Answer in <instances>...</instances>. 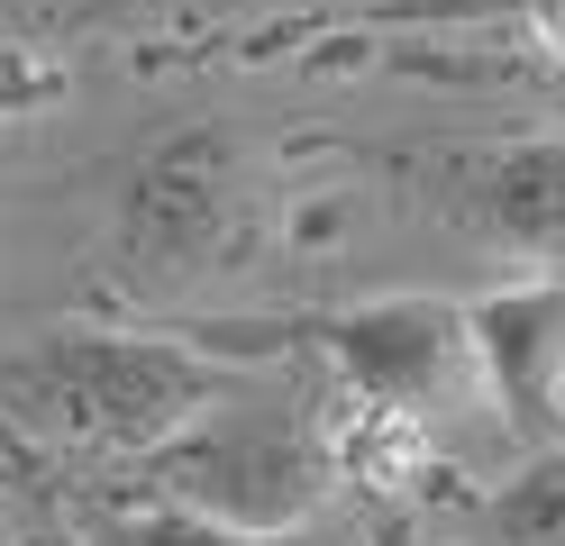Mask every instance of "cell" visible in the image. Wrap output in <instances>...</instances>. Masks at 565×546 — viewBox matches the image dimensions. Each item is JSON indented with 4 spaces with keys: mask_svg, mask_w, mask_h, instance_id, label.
Here are the masks:
<instances>
[{
    "mask_svg": "<svg viewBox=\"0 0 565 546\" xmlns=\"http://www.w3.org/2000/svg\"><path fill=\"white\" fill-rule=\"evenodd\" d=\"M137 483L164 510H201L228 528H310V520H338L347 437L338 419H320L310 392L246 383L210 419H192L173 447H156L137 464Z\"/></svg>",
    "mask_w": 565,
    "mask_h": 546,
    "instance_id": "3957f363",
    "label": "cell"
},
{
    "mask_svg": "<svg viewBox=\"0 0 565 546\" xmlns=\"http://www.w3.org/2000/svg\"><path fill=\"white\" fill-rule=\"evenodd\" d=\"M374 546H447V537H429V528H383Z\"/></svg>",
    "mask_w": 565,
    "mask_h": 546,
    "instance_id": "30bf717a",
    "label": "cell"
},
{
    "mask_svg": "<svg viewBox=\"0 0 565 546\" xmlns=\"http://www.w3.org/2000/svg\"><path fill=\"white\" fill-rule=\"evenodd\" d=\"M447 546H565V447H529L492 492H475L456 510Z\"/></svg>",
    "mask_w": 565,
    "mask_h": 546,
    "instance_id": "52a82bcc",
    "label": "cell"
},
{
    "mask_svg": "<svg viewBox=\"0 0 565 546\" xmlns=\"http://www.w3.org/2000/svg\"><path fill=\"white\" fill-rule=\"evenodd\" d=\"M466 319L502 428L520 447H565V274H511L483 301H466Z\"/></svg>",
    "mask_w": 565,
    "mask_h": 546,
    "instance_id": "8992f818",
    "label": "cell"
},
{
    "mask_svg": "<svg viewBox=\"0 0 565 546\" xmlns=\"http://www.w3.org/2000/svg\"><path fill=\"white\" fill-rule=\"evenodd\" d=\"M246 383L256 364L201 346L192 328H38L0 355V419L38 447L147 464Z\"/></svg>",
    "mask_w": 565,
    "mask_h": 546,
    "instance_id": "6da1fadb",
    "label": "cell"
},
{
    "mask_svg": "<svg viewBox=\"0 0 565 546\" xmlns=\"http://www.w3.org/2000/svg\"><path fill=\"white\" fill-rule=\"evenodd\" d=\"M520 19H529V46L565 73V0H520Z\"/></svg>",
    "mask_w": 565,
    "mask_h": 546,
    "instance_id": "9c48e42d",
    "label": "cell"
},
{
    "mask_svg": "<svg viewBox=\"0 0 565 546\" xmlns=\"http://www.w3.org/2000/svg\"><path fill=\"white\" fill-rule=\"evenodd\" d=\"M220 355H320L329 383L347 392L356 419H393V428H429L456 400H475V319L456 291H365L338 310H301V319H265V328H192Z\"/></svg>",
    "mask_w": 565,
    "mask_h": 546,
    "instance_id": "277c9868",
    "label": "cell"
},
{
    "mask_svg": "<svg viewBox=\"0 0 565 546\" xmlns=\"http://www.w3.org/2000/svg\"><path fill=\"white\" fill-rule=\"evenodd\" d=\"M110 546H374L347 520H310V528H228V520H201V510H137V520L110 528Z\"/></svg>",
    "mask_w": 565,
    "mask_h": 546,
    "instance_id": "ba28073f",
    "label": "cell"
},
{
    "mask_svg": "<svg viewBox=\"0 0 565 546\" xmlns=\"http://www.w3.org/2000/svg\"><path fill=\"white\" fill-rule=\"evenodd\" d=\"M265 246V164L228 119L147 137L110 201V282L128 301H192Z\"/></svg>",
    "mask_w": 565,
    "mask_h": 546,
    "instance_id": "7a4b0ae2",
    "label": "cell"
},
{
    "mask_svg": "<svg viewBox=\"0 0 565 546\" xmlns=\"http://www.w3.org/2000/svg\"><path fill=\"white\" fill-rule=\"evenodd\" d=\"M402 173L475 255L520 274H565V128L438 137L402 156Z\"/></svg>",
    "mask_w": 565,
    "mask_h": 546,
    "instance_id": "5b68a950",
    "label": "cell"
}]
</instances>
